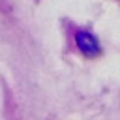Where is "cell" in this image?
<instances>
[{
	"label": "cell",
	"instance_id": "cell-1",
	"mask_svg": "<svg viewBox=\"0 0 120 120\" xmlns=\"http://www.w3.org/2000/svg\"><path fill=\"white\" fill-rule=\"evenodd\" d=\"M75 45L79 47V51L84 54V56H88V58H94V56H98L99 54V41L96 39V36L94 34H90L88 30H79L77 34H75Z\"/></svg>",
	"mask_w": 120,
	"mask_h": 120
}]
</instances>
